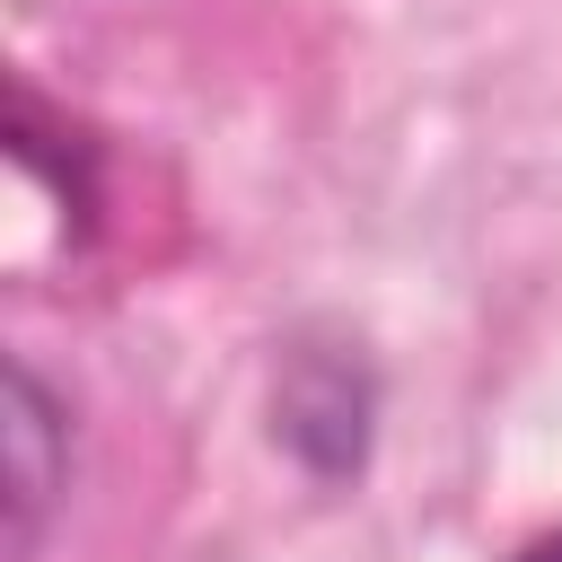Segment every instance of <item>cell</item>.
Here are the masks:
<instances>
[{
  "instance_id": "obj_1",
  "label": "cell",
  "mask_w": 562,
  "mask_h": 562,
  "mask_svg": "<svg viewBox=\"0 0 562 562\" xmlns=\"http://www.w3.org/2000/svg\"><path fill=\"white\" fill-rule=\"evenodd\" d=\"M272 422L316 474H360V457H369V369L351 351H299L272 386Z\"/></svg>"
},
{
  "instance_id": "obj_2",
  "label": "cell",
  "mask_w": 562,
  "mask_h": 562,
  "mask_svg": "<svg viewBox=\"0 0 562 562\" xmlns=\"http://www.w3.org/2000/svg\"><path fill=\"white\" fill-rule=\"evenodd\" d=\"M0 448H9V562L35 553L53 501L70 492V422L53 404V386L9 360V422H0Z\"/></svg>"
},
{
  "instance_id": "obj_3",
  "label": "cell",
  "mask_w": 562,
  "mask_h": 562,
  "mask_svg": "<svg viewBox=\"0 0 562 562\" xmlns=\"http://www.w3.org/2000/svg\"><path fill=\"white\" fill-rule=\"evenodd\" d=\"M518 562H562V536H536V544H527Z\"/></svg>"
}]
</instances>
